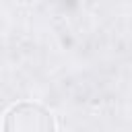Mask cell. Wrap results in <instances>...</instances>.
<instances>
[{
    "instance_id": "6da1fadb",
    "label": "cell",
    "mask_w": 132,
    "mask_h": 132,
    "mask_svg": "<svg viewBox=\"0 0 132 132\" xmlns=\"http://www.w3.org/2000/svg\"><path fill=\"white\" fill-rule=\"evenodd\" d=\"M2 132H58L56 116L41 103L16 101L4 111Z\"/></svg>"
}]
</instances>
